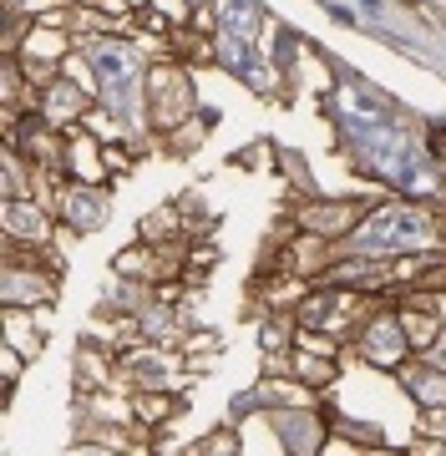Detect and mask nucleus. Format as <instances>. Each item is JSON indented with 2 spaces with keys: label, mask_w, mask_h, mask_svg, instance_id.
I'll list each match as a JSON object with an SVG mask.
<instances>
[{
  "label": "nucleus",
  "mask_w": 446,
  "mask_h": 456,
  "mask_svg": "<svg viewBox=\"0 0 446 456\" xmlns=\"http://www.w3.org/2000/svg\"><path fill=\"white\" fill-rule=\"evenodd\" d=\"M92 66H97V86L107 107H112L117 122H137V66L127 51H112V46H97L92 51Z\"/></svg>",
  "instance_id": "nucleus-1"
},
{
  "label": "nucleus",
  "mask_w": 446,
  "mask_h": 456,
  "mask_svg": "<svg viewBox=\"0 0 446 456\" xmlns=\"http://www.w3.org/2000/svg\"><path fill=\"white\" fill-rule=\"evenodd\" d=\"M426 233L431 228H426L421 213L391 208V213H376V218L355 233V248H365V254H396V248H416Z\"/></svg>",
  "instance_id": "nucleus-2"
},
{
  "label": "nucleus",
  "mask_w": 446,
  "mask_h": 456,
  "mask_svg": "<svg viewBox=\"0 0 446 456\" xmlns=\"http://www.w3.org/2000/svg\"><path fill=\"white\" fill-rule=\"evenodd\" d=\"M259 36V5L254 0H223V46H248Z\"/></svg>",
  "instance_id": "nucleus-3"
},
{
  "label": "nucleus",
  "mask_w": 446,
  "mask_h": 456,
  "mask_svg": "<svg viewBox=\"0 0 446 456\" xmlns=\"http://www.w3.org/2000/svg\"><path fill=\"white\" fill-rule=\"evenodd\" d=\"M5 224H11V228H26V233H31V228H36V213H31V208H5Z\"/></svg>",
  "instance_id": "nucleus-4"
},
{
  "label": "nucleus",
  "mask_w": 446,
  "mask_h": 456,
  "mask_svg": "<svg viewBox=\"0 0 446 456\" xmlns=\"http://www.w3.org/2000/svg\"><path fill=\"white\" fill-rule=\"evenodd\" d=\"M376 345H380V360L396 355V330H376Z\"/></svg>",
  "instance_id": "nucleus-5"
}]
</instances>
